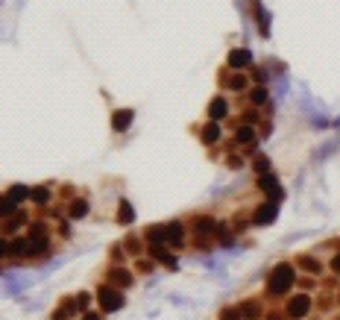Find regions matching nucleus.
<instances>
[{"mask_svg": "<svg viewBox=\"0 0 340 320\" xmlns=\"http://www.w3.org/2000/svg\"><path fill=\"white\" fill-rule=\"evenodd\" d=\"M293 285V267L290 264H278L276 270H273V276H270V294H284V291Z\"/></svg>", "mask_w": 340, "mask_h": 320, "instance_id": "obj_1", "label": "nucleus"}, {"mask_svg": "<svg viewBox=\"0 0 340 320\" xmlns=\"http://www.w3.org/2000/svg\"><path fill=\"white\" fill-rule=\"evenodd\" d=\"M100 306H103L106 312H118V309L124 306V297H121V291H115V288H100Z\"/></svg>", "mask_w": 340, "mask_h": 320, "instance_id": "obj_2", "label": "nucleus"}, {"mask_svg": "<svg viewBox=\"0 0 340 320\" xmlns=\"http://www.w3.org/2000/svg\"><path fill=\"white\" fill-rule=\"evenodd\" d=\"M276 215H278V203H276V200H270V203H264V206L255 212V218H252V221H255V226H267V224H273V221H276Z\"/></svg>", "mask_w": 340, "mask_h": 320, "instance_id": "obj_3", "label": "nucleus"}, {"mask_svg": "<svg viewBox=\"0 0 340 320\" xmlns=\"http://www.w3.org/2000/svg\"><path fill=\"white\" fill-rule=\"evenodd\" d=\"M311 312V297H305V294H299V297H293V300H290V306H287V315H290V318H305V315H308Z\"/></svg>", "mask_w": 340, "mask_h": 320, "instance_id": "obj_4", "label": "nucleus"}, {"mask_svg": "<svg viewBox=\"0 0 340 320\" xmlns=\"http://www.w3.org/2000/svg\"><path fill=\"white\" fill-rule=\"evenodd\" d=\"M258 185H261L264 191L270 194V197H273L276 203L281 200V197H284V191H281V185L276 182V176H261V179H258Z\"/></svg>", "mask_w": 340, "mask_h": 320, "instance_id": "obj_5", "label": "nucleus"}, {"mask_svg": "<svg viewBox=\"0 0 340 320\" xmlns=\"http://www.w3.org/2000/svg\"><path fill=\"white\" fill-rule=\"evenodd\" d=\"M226 112H229V106H226V100L223 97H217V100H211V106H208V115H211V121H220V118H226Z\"/></svg>", "mask_w": 340, "mask_h": 320, "instance_id": "obj_6", "label": "nucleus"}, {"mask_svg": "<svg viewBox=\"0 0 340 320\" xmlns=\"http://www.w3.org/2000/svg\"><path fill=\"white\" fill-rule=\"evenodd\" d=\"M249 62H252L249 50H232V53H229V65H232V68H247Z\"/></svg>", "mask_w": 340, "mask_h": 320, "instance_id": "obj_7", "label": "nucleus"}, {"mask_svg": "<svg viewBox=\"0 0 340 320\" xmlns=\"http://www.w3.org/2000/svg\"><path fill=\"white\" fill-rule=\"evenodd\" d=\"M129 124H132V109H126V112H115V118H112V127L118 129V132H124Z\"/></svg>", "mask_w": 340, "mask_h": 320, "instance_id": "obj_8", "label": "nucleus"}, {"mask_svg": "<svg viewBox=\"0 0 340 320\" xmlns=\"http://www.w3.org/2000/svg\"><path fill=\"white\" fill-rule=\"evenodd\" d=\"M164 229V241L167 244H179L182 241V226L179 224H167V226H161Z\"/></svg>", "mask_w": 340, "mask_h": 320, "instance_id": "obj_9", "label": "nucleus"}, {"mask_svg": "<svg viewBox=\"0 0 340 320\" xmlns=\"http://www.w3.org/2000/svg\"><path fill=\"white\" fill-rule=\"evenodd\" d=\"M194 229L200 232V235H208V232H214L217 224L211 221V218H197V224H194Z\"/></svg>", "mask_w": 340, "mask_h": 320, "instance_id": "obj_10", "label": "nucleus"}, {"mask_svg": "<svg viewBox=\"0 0 340 320\" xmlns=\"http://www.w3.org/2000/svg\"><path fill=\"white\" fill-rule=\"evenodd\" d=\"M241 318H247V320H258L261 318L258 303H244V306H241Z\"/></svg>", "mask_w": 340, "mask_h": 320, "instance_id": "obj_11", "label": "nucleus"}, {"mask_svg": "<svg viewBox=\"0 0 340 320\" xmlns=\"http://www.w3.org/2000/svg\"><path fill=\"white\" fill-rule=\"evenodd\" d=\"M118 218H121V224H132L135 221V212H132V206L129 203H121V209H118Z\"/></svg>", "mask_w": 340, "mask_h": 320, "instance_id": "obj_12", "label": "nucleus"}, {"mask_svg": "<svg viewBox=\"0 0 340 320\" xmlns=\"http://www.w3.org/2000/svg\"><path fill=\"white\" fill-rule=\"evenodd\" d=\"M217 138H220V127H217V124H208V127L203 129V141H205V144H214Z\"/></svg>", "mask_w": 340, "mask_h": 320, "instance_id": "obj_13", "label": "nucleus"}, {"mask_svg": "<svg viewBox=\"0 0 340 320\" xmlns=\"http://www.w3.org/2000/svg\"><path fill=\"white\" fill-rule=\"evenodd\" d=\"M85 212H88V203H85V200L70 203V218H73V221H76V218H85Z\"/></svg>", "mask_w": 340, "mask_h": 320, "instance_id": "obj_14", "label": "nucleus"}, {"mask_svg": "<svg viewBox=\"0 0 340 320\" xmlns=\"http://www.w3.org/2000/svg\"><path fill=\"white\" fill-rule=\"evenodd\" d=\"M153 256L161 261V264H167V267H176V258L170 256V253H164L161 247H153Z\"/></svg>", "mask_w": 340, "mask_h": 320, "instance_id": "obj_15", "label": "nucleus"}, {"mask_svg": "<svg viewBox=\"0 0 340 320\" xmlns=\"http://www.w3.org/2000/svg\"><path fill=\"white\" fill-rule=\"evenodd\" d=\"M252 138H255V132H252L249 127H241V129H238V135H235V141H238V144H249Z\"/></svg>", "mask_w": 340, "mask_h": 320, "instance_id": "obj_16", "label": "nucleus"}, {"mask_svg": "<svg viewBox=\"0 0 340 320\" xmlns=\"http://www.w3.org/2000/svg\"><path fill=\"white\" fill-rule=\"evenodd\" d=\"M112 279H115L118 285H129V282H132V276H129V270H112Z\"/></svg>", "mask_w": 340, "mask_h": 320, "instance_id": "obj_17", "label": "nucleus"}, {"mask_svg": "<svg viewBox=\"0 0 340 320\" xmlns=\"http://www.w3.org/2000/svg\"><path fill=\"white\" fill-rule=\"evenodd\" d=\"M32 191H27V188H24V185H15V188H12V191H9V197H12V200H15V203H18V200H24V197H30Z\"/></svg>", "mask_w": 340, "mask_h": 320, "instance_id": "obj_18", "label": "nucleus"}, {"mask_svg": "<svg viewBox=\"0 0 340 320\" xmlns=\"http://www.w3.org/2000/svg\"><path fill=\"white\" fill-rule=\"evenodd\" d=\"M252 103H255V106H264V103H267V88H255V91H252Z\"/></svg>", "mask_w": 340, "mask_h": 320, "instance_id": "obj_19", "label": "nucleus"}, {"mask_svg": "<svg viewBox=\"0 0 340 320\" xmlns=\"http://www.w3.org/2000/svg\"><path fill=\"white\" fill-rule=\"evenodd\" d=\"M229 88H235V91L247 88V77H232V80H229Z\"/></svg>", "mask_w": 340, "mask_h": 320, "instance_id": "obj_20", "label": "nucleus"}, {"mask_svg": "<svg viewBox=\"0 0 340 320\" xmlns=\"http://www.w3.org/2000/svg\"><path fill=\"white\" fill-rule=\"evenodd\" d=\"M32 200H35V203H47V200H50V191H47V188H35V191H32Z\"/></svg>", "mask_w": 340, "mask_h": 320, "instance_id": "obj_21", "label": "nucleus"}, {"mask_svg": "<svg viewBox=\"0 0 340 320\" xmlns=\"http://www.w3.org/2000/svg\"><path fill=\"white\" fill-rule=\"evenodd\" d=\"M0 209H3V215H12V212H15V200H12V197H3V206H0Z\"/></svg>", "mask_w": 340, "mask_h": 320, "instance_id": "obj_22", "label": "nucleus"}, {"mask_svg": "<svg viewBox=\"0 0 340 320\" xmlns=\"http://www.w3.org/2000/svg\"><path fill=\"white\" fill-rule=\"evenodd\" d=\"M302 267H308V270H314V273L320 270V264H317V258H311V256H305V258H302Z\"/></svg>", "mask_w": 340, "mask_h": 320, "instance_id": "obj_23", "label": "nucleus"}, {"mask_svg": "<svg viewBox=\"0 0 340 320\" xmlns=\"http://www.w3.org/2000/svg\"><path fill=\"white\" fill-rule=\"evenodd\" d=\"M255 167H258V173H264L270 164H267V159H258V161H255Z\"/></svg>", "mask_w": 340, "mask_h": 320, "instance_id": "obj_24", "label": "nucleus"}, {"mask_svg": "<svg viewBox=\"0 0 340 320\" xmlns=\"http://www.w3.org/2000/svg\"><path fill=\"white\" fill-rule=\"evenodd\" d=\"M332 270H335V273H340V256L332 258Z\"/></svg>", "mask_w": 340, "mask_h": 320, "instance_id": "obj_25", "label": "nucleus"}, {"mask_svg": "<svg viewBox=\"0 0 340 320\" xmlns=\"http://www.w3.org/2000/svg\"><path fill=\"white\" fill-rule=\"evenodd\" d=\"M85 320H100V318H97V315H88V318H85Z\"/></svg>", "mask_w": 340, "mask_h": 320, "instance_id": "obj_26", "label": "nucleus"}]
</instances>
